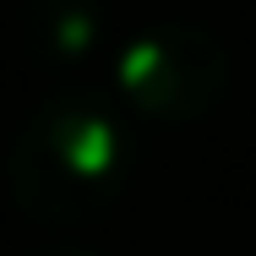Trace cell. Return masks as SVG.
Masks as SVG:
<instances>
[{
    "label": "cell",
    "mask_w": 256,
    "mask_h": 256,
    "mask_svg": "<svg viewBox=\"0 0 256 256\" xmlns=\"http://www.w3.org/2000/svg\"><path fill=\"white\" fill-rule=\"evenodd\" d=\"M131 136L114 104L93 88H54L11 136L6 180L22 212L44 224L93 218L126 180Z\"/></svg>",
    "instance_id": "obj_1"
},
{
    "label": "cell",
    "mask_w": 256,
    "mask_h": 256,
    "mask_svg": "<svg viewBox=\"0 0 256 256\" xmlns=\"http://www.w3.org/2000/svg\"><path fill=\"white\" fill-rule=\"evenodd\" d=\"M120 82L153 114H202L229 88V50L202 22H153L120 44Z\"/></svg>",
    "instance_id": "obj_2"
},
{
    "label": "cell",
    "mask_w": 256,
    "mask_h": 256,
    "mask_svg": "<svg viewBox=\"0 0 256 256\" xmlns=\"http://www.w3.org/2000/svg\"><path fill=\"white\" fill-rule=\"evenodd\" d=\"M98 33V11L93 6H76V0H50L33 11V38L50 54H88Z\"/></svg>",
    "instance_id": "obj_3"
},
{
    "label": "cell",
    "mask_w": 256,
    "mask_h": 256,
    "mask_svg": "<svg viewBox=\"0 0 256 256\" xmlns=\"http://www.w3.org/2000/svg\"><path fill=\"white\" fill-rule=\"evenodd\" d=\"M38 256H98L93 246H50V251H38Z\"/></svg>",
    "instance_id": "obj_4"
}]
</instances>
